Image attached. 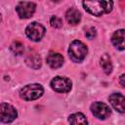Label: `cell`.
Returning a JSON list of instances; mask_svg holds the SVG:
<instances>
[{"label": "cell", "instance_id": "6da1fadb", "mask_svg": "<svg viewBox=\"0 0 125 125\" xmlns=\"http://www.w3.org/2000/svg\"><path fill=\"white\" fill-rule=\"evenodd\" d=\"M82 5L87 12L99 17L104 13H109L113 3L111 1H84Z\"/></svg>", "mask_w": 125, "mask_h": 125}, {"label": "cell", "instance_id": "7a4b0ae2", "mask_svg": "<svg viewBox=\"0 0 125 125\" xmlns=\"http://www.w3.org/2000/svg\"><path fill=\"white\" fill-rule=\"evenodd\" d=\"M87 47L84 43H82L79 40H74L71 42L69 49H68V55L69 58L74 62H82L86 55H87Z\"/></svg>", "mask_w": 125, "mask_h": 125}, {"label": "cell", "instance_id": "3957f363", "mask_svg": "<svg viewBox=\"0 0 125 125\" xmlns=\"http://www.w3.org/2000/svg\"><path fill=\"white\" fill-rule=\"evenodd\" d=\"M43 92V87L40 84H29L21 89L20 96L24 101H33L39 99Z\"/></svg>", "mask_w": 125, "mask_h": 125}, {"label": "cell", "instance_id": "277c9868", "mask_svg": "<svg viewBox=\"0 0 125 125\" xmlns=\"http://www.w3.org/2000/svg\"><path fill=\"white\" fill-rule=\"evenodd\" d=\"M26 36L32 41H39L45 34V28L39 22H31L25 28Z\"/></svg>", "mask_w": 125, "mask_h": 125}, {"label": "cell", "instance_id": "5b68a950", "mask_svg": "<svg viewBox=\"0 0 125 125\" xmlns=\"http://www.w3.org/2000/svg\"><path fill=\"white\" fill-rule=\"evenodd\" d=\"M71 81L67 77L56 76L51 81V87L58 93H67L71 89Z\"/></svg>", "mask_w": 125, "mask_h": 125}, {"label": "cell", "instance_id": "8992f818", "mask_svg": "<svg viewBox=\"0 0 125 125\" xmlns=\"http://www.w3.org/2000/svg\"><path fill=\"white\" fill-rule=\"evenodd\" d=\"M18 113L14 106L9 104L3 103L0 104V121L3 123H10L14 121Z\"/></svg>", "mask_w": 125, "mask_h": 125}, {"label": "cell", "instance_id": "52a82bcc", "mask_svg": "<svg viewBox=\"0 0 125 125\" xmlns=\"http://www.w3.org/2000/svg\"><path fill=\"white\" fill-rule=\"evenodd\" d=\"M16 10L21 19H28L32 17L35 11V4L33 2L21 1L17 5Z\"/></svg>", "mask_w": 125, "mask_h": 125}, {"label": "cell", "instance_id": "ba28073f", "mask_svg": "<svg viewBox=\"0 0 125 125\" xmlns=\"http://www.w3.org/2000/svg\"><path fill=\"white\" fill-rule=\"evenodd\" d=\"M92 113L99 119H105L110 115V108L107 104L102 102H96L91 104Z\"/></svg>", "mask_w": 125, "mask_h": 125}, {"label": "cell", "instance_id": "9c48e42d", "mask_svg": "<svg viewBox=\"0 0 125 125\" xmlns=\"http://www.w3.org/2000/svg\"><path fill=\"white\" fill-rule=\"evenodd\" d=\"M108 100H109V103L111 104V105L113 106L114 109H116L120 113L124 112V110H125V107H124V96L122 94L114 93V94L109 96Z\"/></svg>", "mask_w": 125, "mask_h": 125}, {"label": "cell", "instance_id": "30bf717a", "mask_svg": "<svg viewBox=\"0 0 125 125\" xmlns=\"http://www.w3.org/2000/svg\"><path fill=\"white\" fill-rule=\"evenodd\" d=\"M46 61L52 68H59L63 63V57L60 53L50 52L46 58Z\"/></svg>", "mask_w": 125, "mask_h": 125}, {"label": "cell", "instance_id": "8fae6325", "mask_svg": "<svg viewBox=\"0 0 125 125\" xmlns=\"http://www.w3.org/2000/svg\"><path fill=\"white\" fill-rule=\"evenodd\" d=\"M65 19H66V21L69 24L75 25V24L79 23V21L81 20V14L77 9L70 8L65 13Z\"/></svg>", "mask_w": 125, "mask_h": 125}, {"label": "cell", "instance_id": "7c38bea8", "mask_svg": "<svg viewBox=\"0 0 125 125\" xmlns=\"http://www.w3.org/2000/svg\"><path fill=\"white\" fill-rule=\"evenodd\" d=\"M25 62L26 64L31 67V68H34V69H38L41 64H42V61H41V58L40 56L37 54V53H29L26 58H25Z\"/></svg>", "mask_w": 125, "mask_h": 125}, {"label": "cell", "instance_id": "4fadbf2b", "mask_svg": "<svg viewBox=\"0 0 125 125\" xmlns=\"http://www.w3.org/2000/svg\"><path fill=\"white\" fill-rule=\"evenodd\" d=\"M111 41L117 49L121 51L124 50V29H119L115 31L111 37Z\"/></svg>", "mask_w": 125, "mask_h": 125}, {"label": "cell", "instance_id": "5bb4252c", "mask_svg": "<svg viewBox=\"0 0 125 125\" xmlns=\"http://www.w3.org/2000/svg\"><path fill=\"white\" fill-rule=\"evenodd\" d=\"M68 121L70 125H88L86 117L80 112L71 114L68 117Z\"/></svg>", "mask_w": 125, "mask_h": 125}, {"label": "cell", "instance_id": "9a60e30c", "mask_svg": "<svg viewBox=\"0 0 125 125\" xmlns=\"http://www.w3.org/2000/svg\"><path fill=\"white\" fill-rule=\"evenodd\" d=\"M101 66L103 68V70L104 71V73L109 74L112 70V63H111V60L110 57L107 54H104L101 58Z\"/></svg>", "mask_w": 125, "mask_h": 125}, {"label": "cell", "instance_id": "2e32d148", "mask_svg": "<svg viewBox=\"0 0 125 125\" xmlns=\"http://www.w3.org/2000/svg\"><path fill=\"white\" fill-rule=\"evenodd\" d=\"M10 49L11 51L17 55V56H20V55H22L23 51H24V47H23V44L20 41H14L11 46H10Z\"/></svg>", "mask_w": 125, "mask_h": 125}, {"label": "cell", "instance_id": "e0dca14e", "mask_svg": "<svg viewBox=\"0 0 125 125\" xmlns=\"http://www.w3.org/2000/svg\"><path fill=\"white\" fill-rule=\"evenodd\" d=\"M50 23H51V25H52L53 27H55V28H59V27H61V26L62 25V20H61L60 18H58L57 16H53V17L51 18Z\"/></svg>", "mask_w": 125, "mask_h": 125}, {"label": "cell", "instance_id": "ac0fdd59", "mask_svg": "<svg viewBox=\"0 0 125 125\" xmlns=\"http://www.w3.org/2000/svg\"><path fill=\"white\" fill-rule=\"evenodd\" d=\"M86 37L88 39H93L95 36H96V29L94 27H90L86 30V33H85Z\"/></svg>", "mask_w": 125, "mask_h": 125}, {"label": "cell", "instance_id": "d6986e66", "mask_svg": "<svg viewBox=\"0 0 125 125\" xmlns=\"http://www.w3.org/2000/svg\"><path fill=\"white\" fill-rule=\"evenodd\" d=\"M124 77H125V75H124V74H122V75L120 76V84H121V86H122V87H124V86H125V83H124V79H125V78H124Z\"/></svg>", "mask_w": 125, "mask_h": 125}, {"label": "cell", "instance_id": "ffe728a7", "mask_svg": "<svg viewBox=\"0 0 125 125\" xmlns=\"http://www.w3.org/2000/svg\"><path fill=\"white\" fill-rule=\"evenodd\" d=\"M0 21H1V15H0Z\"/></svg>", "mask_w": 125, "mask_h": 125}]
</instances>
